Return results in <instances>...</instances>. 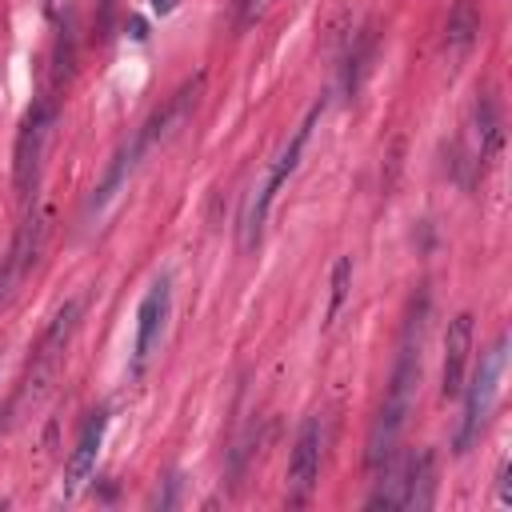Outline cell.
Listing matches in <instances>:
<instances>
[{
  "mask_svg": "<svg viewBox=\"0 0 512 512\" xmlns=\"http://www.w3.org/2000/svg\"><path fill=\"white\" fill-rule=\"evenodd\" d=\"M80 308H84V300L72 296V300H64L60 312L48 320V328L40 332V340H36V348H32L28 372H24L20 392H16V400H12L8 412H16L20 404H36V400H40V392H44L48 380L56 376V368H60V360H64V348H68V340H72V332H76V324H80Z\"/></svg>",
  "mask_w": 512,
  "mask_h": 512,
  "instance_id": "4",
  "label": "cell"
},
{
  "mask_svg": "<svg viewBox=\"0 0 512 512\" xmlns=\"http://www.w3.org/2000/svg\"><path fill=\"white\" fill-rule=\"evenodd\" d=\"M424 316H428V300L420 296V300H412V312L404 320L396 364H392V376H388V392H384V404H380V412L372 420V432H368V472H372V480H380L396 464V444H400V432L408 424V412H412V400H416V384H420Z\"/></svg>",
  "mask_w": 512,
  "mask_h": 512,
  "instance_id": "1",
  "label": "cell"
},
{
  "mask_svg": "<svg viewBox=\"0 0 512 512\" xmlns=\"http://www.w3.org/2000/svg\"><path fill=\"white\" fill-rule=\"evenodd\" d=\"M56 100L52 96H40L32 100V108L24 112V124L16 132V148H12V188L16 196L28 204L36 196V184H40V172H44V156H48V144H52V132H56Z\"/></svg>",
  "mask_w": 512,
  "mask_h": 512,
  "instance_id": "2",
  "label": "cell"
},
{
  "mask_svg": "<svg viewBox=\"0 0 512 512\" xmlns=\"http://www.w3.org/2000/svg\"><path fill=\"white\" fill-rule=\"evenodd\" d=\"M476 32H480V12L472 0H456L452 12H448V24H444V48L452 60H460L472 44H476Z\"/></svg>",
  "mask_w": 512,
  "mask_h": 512,
  "instance_id": "11",
  "label": "cell"
},
{
  "mask_svg": "<svg viewBox=\"0 0 512 512\" xmlns=\"http://www.w3.org/2000/svg\"><path fill=\"white\" fill-rule=\"evenodd\" d=\"M148 4H152V12L168 16V12H176V4H180V0H148Z\"/></svg>",
  "mask_w": 512,
  "mask_h": 512,
  "instance_id": "15",
  "label": "cell"
},
{
  "mask_svg": "<svg viewBox=\"0 0 512 512\" xmlns=\"http://www.w3.org/2000/svg\"><path fill=\"white\" fill-rule=\"evenodd\" d=\"M168 308H172V280L168 276H156L152 288L140 300V312H136V340H132V368L136 372L156 352V344L164 336V324H168Z\"/></svg>",
  "mask_w": 512,
  "mask_h": 512,
  "instance_id": "8",
  "label": "cell"
},
{
  "mask_svg": "<svg viewBox=\"0 0 512 512\" xmlns=\"http://www.w3.org/2000/svg\"><path fill=\"white\" fill-rule=\"evenodd\" d=\"M348 280H352V256H340L332 268V300H328V320H336L344 296H348Z\"/></svg>",
  "mask_w": 512,
  "mask_h": 512,
  "instance_id": "13",
  "label": "cell"
},
{
  "mask_svg": "<svg viewBox=\"0 0 512 512\" xmlns=\"http://www.w3.org/2000/svg\"><path fill=\"white\" fill-rule=\"evenodd\" d=\"M500 504H512V488H508V464L500 468Z\"/></svg>",
  "mask_w": 512,
  "mask_h": 512,
  "instance_id": "14",
  "label": "cell"
},
{
  "mask_svg": "<svg viewBox=\"0 0 512 512\" xmlns=\"http://www.w3.org/2000/svg\"><path fill=\"white\" fill-rule=\"evenodd\" d=\"M44 236H48V212H36V208H32V212L20 220L8 256L0 260V312H4V304L12 300V292L24 284V276L32 272V264H36V256H40V248H44Z\"/></svg>",
  "mask_w": 512,
  "mask_h": 512,
  "instance_id": "6",
  "label": "cell"
},
{
  "mask_svg": "<svg viewBox=\"0 0 512 512\" xmlns=\"http://www.w3.org/2000/svg\"><path fill=\"white\" fill-rule=\"evenodd\" d=\"M468 352H472V312L452 316L444 332V368H440V396L456 400L468 376Z\"/></svg>",
  "mask_w": 512,
  "mask_h": 512,
  "instance_id": "10",
  "label": "cell"
},
{
  "mask_svg": "<svg viewBox=\"0 0 512 512\" xmlns=\"http://www.w3.org/2000/svg\"><path fill=\"white\" fill-rule=\"evenodd\" d=\"M104 428H108V412L96 408L88 412L80 436H76V448L68 452V464H64V480H60V500H76L88 480L96 476V460H100V444H104Z\"/></svg>",
  "mask_w": 512,
  "mask_h": 512,
  "instance_id": "7",
  "label": "cell"
},
{
  "mask_svg": "<svg viewBox=\"0 0 512 512\" xmlns=\"http://www.w3.org/2000/svg\"><path fill=\"white\" fill-rule=\"evenodd\" d=\"M320 444H324V432H320V416H308L296 432V444H292V456H288V500L292 504H304L320 480Z\"/></svg>",
  "mask_w": 512,
  "mask_h": 512,
  "instance_id": "9",
  "label": "cell"
},
{
  "mask_svg": "<svg viewBox=\"0 0 512 512\" xmlns=\"http://www.w3.org/2000/svg\"><path fill=\"white\" fill-rule=\"evenodd\" d=\"M504 360H508V336L500 332L484 352H480V364L472 372V380L460 388L464 392V416H460V428H456V452H468L476 444V436L484 432L492 408H496V396H500V376H504Z\"/></svg>",
  "mask_w": 512,
  "mask_h": 512,
  "instance_id": "3",
  "label": "cell"
},
{
  "mask_svg": "<svg viewBox=\"0 0 512 512\" xmlns=\"http://www.w3.org/2000/svg\"><path fill=\"white\" fill-rule=\"evenodd\" d=\"M320 116H324V100H316V104L308 108V116L292 128L288 144H284V148H280V156L272 160V168H268L264 184L256 188V196H252V204H248V216H244V248H252V244L260 240V228H264V220H268V208H272L276 192L288 184V176L296 172V164H300V156H304V144H308L312 128L320 124Z\"/></svg>",
  "mask_w": 512,
  "mask_h": 512,
  "instance_id": "5",
  "label": "cell"
},
{
  "mask_svg": "<svg viewBox=\"0 0 512 512\" xmlns=\"http://www.w3.org/2000/svg\"><path fill=\"white\" fill-rule=\"evenodd\" d=\"M476 144H480V160L492 164L500 156L504 128H500V112H496L492 92H480V100H476Z\"/></svg>",
  "mask_w": 512,
  "mask_h": 512,
  "instance_id": "12",
  "label": "cell"
}]
</instances>
